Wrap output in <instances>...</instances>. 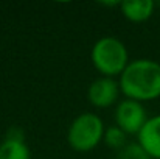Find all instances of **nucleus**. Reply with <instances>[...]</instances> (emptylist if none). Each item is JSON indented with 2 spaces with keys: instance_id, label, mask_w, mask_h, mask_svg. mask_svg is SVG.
Segmentation results:
<instances>
[{
  "instance_id": "nucleus-1",
  "label": "nucleus",
  "mask_w": 160,
  "mask_h": 159,
  "mask_svg": "<svg viewBox=\"0 0 160 159\" xmlns=\"http://www.w3.org/2000/svg\"><path fill=\"white\" fill-rule=\"evenodd\" d=\"M121 94L135 102H149L160 97V62L148 58L134 59L118 77Z\"/></svg>"
},
{
  "instance_id": "nucleus-2",
  "label": "nucleus",
  "mask_w": 160,
  "mask_h": 159,
  "mask_svg": "<svg viewBox=\"0 0 160 159\" xmlns=\"http://www.w3.org/2000/svg\"><path fill=\"white\" fill-rule=\"evenodd\" d=\"M90 59L101 77L109 78L120 77L131 62L126 45L123 41L113 36H104L98 39L92 47Z\"/></svg>"
},
{
  "instance_id": "nucleus-3",
  "label": "nucleus",
  "mask_w": 160,
  "mask_h": 159,
  "mask_svg": "<svg viewBox=\"0 0 160 159\" xmlns=\"http://www.w3.org/2000/svg\"><path fill=\"white\" fill-rule=\"evenodd\" d=\"M104 122L98 114L82 112L73 119L67 131V142L78 153L92 151L104 137Z\"/></svg>"
},
{
  "instance_id": "nucleus-4",
  "label": "nucleus",
  "mask_w": 160,
  "mask_h": 159,
  "mask_svg": "<svg viewBox=\"0 0 160 159\" xmlns=\"http://www.w3.org/2000/svg\"><path fill=\"white\" fill-rule=\"evenodd\" d=\"M113 119H115V125L120 130H123L128 136L129 134L138 136V133L142 131V128L145 126L149 117L146 115V109L143 103L124 98L115 106Z\"/></svg>"
},
{
  "instance_id": "nucleus-5",
  "label": "nucleus",
  "mask_w": 160,
  "mask_h": 159,
  "mask_svg": "<svg viewBox=\"0 0 160 159\" xmlns=\"http://www.w3.org/2000/svg\"><path fill=\"white\" fill-rule=\"evenodd\" d=\"M120 94L121 91H120L118 80L109 78V77H100L89 86L87 98L90 105L103 109V108H110L117 105Z\"/></svg>"
},
{
  "instance_id": "nucleus-6",
  "label": "nucleus",
  "mask_w": 160,
  "mask_h": 159,
  "mask_svg": "<svg viewBox=\"0 0 160 159\" xmlns=\"http://www.w3.org/2000/svg\"><path fill=\"white\" fill-rule=\"evenodd\" d=\"M138 145L151 159H160V114L149 117L138 133Z\"/></svg>"
},
{
  "instance_id": "nucleus-7",
  "label": "nucleus",
  "mask_w": 160,
  "mask_h": 159,
  "mask_svg": "<svg viewBox=\"0 0 160 159\" xmlns=\"http://www.w3.org/2000/svg\"><path fill=\"white\" fill-rule=\"evenodd\" d=\"M0 159H31V151L20 131L12 130L0 142Z\"/></svg>"
},
{
  "instance_id": "nucleus-8",
  "label": "nucleus",
  "mask_w": 160,
  "mask_h": 159,
  "mask_svg": "<svg viewBox=\"0 0 160 159\" xmlns=\"http://www.w3.org/2000/svg\"><path fill=\"white\" fill-rule=\"evenodd\" d=\"M120 11L129 22H145L154 14V2L152 0H124L120 2Z\"/></svg>"
},
{
  "instance_id": "nucleus-9",
  "label": "nucleus",
  "mask_w": 160,
  "mask_h": 159,
  "mask_svg": "<svg viewBox=\"0 0 160 159\" xmlns=\"http://www.w3.org/2000/svg\"><path fill=\"white\" fill-rule=\"evenodd\" d=\"M126 136H128V134H126L123 130H120L117 125H113V126L106 128L103 142L106 144L109 148L120 151V150H123V148L126 147Z\"/></svg>"
},
{
  "instance_id": "nucleus-10",
  "label": "nucleus",
  "mask_w": 160,
  "mask_h": 159,
  "mask_svg": "<svg viewBox=\"0 0 160 159\" xmlns=\"http://www.w3.org/2000/svg\"><path fill=\"white\" fill-rule=\"evenodd\" d=\"M120 159H151V158L145 153V150L137 142L134 145H126L123 150H120Z\"/></svg>"
}]
</instances>
